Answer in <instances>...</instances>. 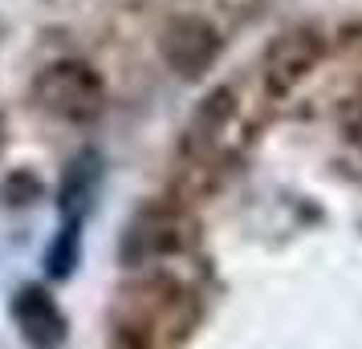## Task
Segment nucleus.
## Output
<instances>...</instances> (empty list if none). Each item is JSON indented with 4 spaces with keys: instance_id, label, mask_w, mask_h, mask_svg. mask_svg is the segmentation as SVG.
Instances as JSON below:
<instances>
[{
    "instance_id": "6e6552de",
    "label": "nucleus",
    "mask_w": 362,
    "mask_h": 349,
    "mask_svg": "<svg viewBox=\"0 0 362 349\" xmlns=\"http://www.w3.org/2000/svg\"><path fill=\"white\" fill-rule=\"evenodd\" d=\"M98 179H102L98 150L74 154V163L62 175V195H57V203H62V224H78L82 228L86 212L94 207V195H98Z\"/></svg>"
},
{
    "instance_id": "1a4fd4ad",
    "label": "nucleus",
    "mask_w": 362,
    "mask_h": 349,
    "mask_svg": "<svg viewBox=\"0 0 362 349\" xmlns=\"http://www.w3.org/2000/svg\"><path fill=\"white\" fill-rule=\"evenodd\" d=\"M78 248H82L78 224H62V232H57V240H53L49 256H45V268H49L53 281H66L69 272L78 268Z\"/></svg>"
},
{
    "instance_id": "9d476101",
    "label": "nucleus",
    "mask_w": 362,
    "mask_h": 349,
    "mask_svg": "<svg viewBox=\"0 0 362 349\" xmlns=\"http://www.w3.org/2000/svg\"><path fill=\"white\" fill-rule=\"evenodd\" d=\"M342 130L350 138V147L362 154V90L354 98H346V110H342Z\"/></svg>"
},
{
    "instance_id": "f03ea898",
    "label": "nucleus",
    "mask_w": 362,
    "mask_h": 349,
    "mask_svg": "<svg viewBox=\"0 0 362 349\" xmlns=\"http://www.w3.org/2000/svg\"><path fill=\"white\" fill-rule=\"evenodd\" d=\"M248 142V122L232 85H220L196 106L183 130V163L199 175H220L236 163Z\"/></svg>"
},
{
    "instance_id": "39448f33",
    "label": "nucleus",
    "mask_w": 362,
    "mask_h": 349,
    "mask_svg": "<svg viewBox=\"0 0 362 349\" xmlns=\"http://www.w3.org/2000/svg\"><path fill=\"white\" fill-rule=\"evenodd\" d=\"M322 53H326V37L317 33L313 25H297V29H285L281 37H273L269 49H264V57H261L264 94H269V98L293 94L297 85L317 69Z\"/></svg>"
},
{
    "instance_id": "7ed1b4c3",
    "label": "nucleus",
    "mask_w": 362,
    "mask_h": 349,
    "mask_svg": "<svg viewBox=\"0 0 362 349\" xmlns=\"http://www.w3.org/2000/svg\"><path fill=\"white\" fill-rule=\"evenodd\" d=\"M33 98L62 122H94L106 102V85L86 61H53L37 73Z\"/></svg>"
},
{
    "instance_id": "9b49d317",
    "label": "nucleus",
    "mask_w": 362,
    "mask_h": 349,
    "mask_svg": "<svg viewBox=\"0 0 362 349\" xmlns=\"http://www.w3.org/2000/svg\"><path fill=\"white\" fill-rule=\"evenodd\" d=\"M118 349H122V345H118Z\"/></svg>"
},
{
    "instance_id": "20e7f679",
    "label": "nucleus",
    "mask_w": 362,
    "mask_h": 349,
    "mask_svg": "<svg viewBox=\"0 0 362 349\" xmlns=\"http://www.w3.org/2000/svg\"><path fill=\"white\" fill-rule=\"evenodd\" d=\"M192 244V224L175 207H143L122 232V260L134 268H155L183 256Z\"/></svg>"
},
{
    "instance_id": "f257e3e1",
    "label": "nucleus",
    "mask_w": 362,
    "mask_h": 349,
    "mask_svg": "<svg viewBox=\"0 0 362 349\" xmlns=\"http://www.w3.org/2000/svg\"><path fill=\"white\" fill-rule=\"evenodd\" d=\"M110 321L122 349H175L199 321V288L171 264L143 268L118 288Z\"/></svg>"
},
{
    "instance_id": "423d86ee",
    "label": "nucleus",
    "mask_w": 362,
    "mask_h": 349,
    "mask_svg": "<svg viewBox=\"0 0 362 349\" xmlns=\"http://www.w3.org/2000/svg\"><path fill=\"white\" fill-rule=\"evenodd\" d=\"M159 49H163L167 66L192 82V78H204L216 66V57H220V33L204 17H171L163 25Z\"/></svg>"
},
{
    "instance_id": "0eeeda50",
    "label": "nucleus",
    "mask_w": 362,
    "mask_h": 349,
    "mask_svg": "<svg viewBox=\"0 0 362 349\" xmlns=\"http://www.w3.org/2000/svg\"><path fill=\"white\" fill-rule=\"evenodd\" d=\"M13 321L29 349H62L66 341V317L45 288H21L13 297Z\"/></svg>"
}]
</instances>
